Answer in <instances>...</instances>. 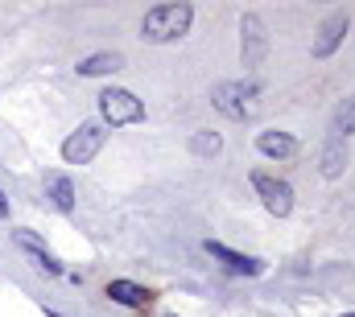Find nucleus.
I'll use <instances>...</instances> for the list:
<instances>
[{
	"instance_id": "f257e3e1",
	"label": "nucleus",
	"mask_w": 355,
	"mask_h": 317,
	"mask_svg": "<svg viewBox=\"0 0 355 317\" xmlns=\"http://www.w3.org/2000/svg\"><path fill=\"white\" fill-rule=\"evenodd\" d=\"M190 21H194V8L190 4H157V8L145 12L141 37L145 42H174V37H182L190 29Z\"/></svg>"
},
{
	"instance_id": "f03ea898",
	"label": "nucleus",
	"mask_w": 355,
	"mask_h": 317,
	"mask_svg": "<svg viewBox=\"0 0 355 317\" xmlns=\"http://www.w3.org/2000/svg\"><path fill=\"white\" fill-rule=\"evenodd\" d=\"M261 99V87L257 82H219L215 91H211V103L223 111V116H232V120H248V116H257V103Z\"/></svg>"
},
{
	"instance_id": "7ed1b4c3",
	"label": "nucleus",
	"mask_w": 355,
	"mask_h": 317,
	"mask_svg": "<svg viewBox=\"0 0 355 317\" xmlns=\"http://www.w3.org/2000/svg\"><path fill=\"white\" fill-rule=\"evenodd\" d=\"M99 111H103V120H107L112 128H120V124H137V120L145 116L141 99H137L132 91H120V87H107V91L99 95Z\"/></svg>"
},
{
	"instance_id": "20e7f679",
	"label": "nucleus",
	"mask_w": 355,
	"mask_h": 317,
	"mask_svg": "<svg viewBox=\"0 0 355 317\" xmlns=\"http://www.w3.org/2000/svg\"><path fill=\"white\" fill-rule=\"evenodd\" d=\"M240 50H244V66L248 71H261L265 66L268 33H265V21L257 12H244V21H240Z\"/></svg>"
},
{
	"instance_id": "39448f33",
	"label": "nucleus",
	"mask_w": 355,
	"mask_h": 317,
	"mask_svg": "<svg viewBox=\"0 0 355 317\" xmlns=\"http://www.w3.org/2000/svg\"><path fill=\"white\" fill-rule=\"evenodd\" d=\"M103 141H107L103 124H79V128L67 136V145H62V157L71 161V165H83V161H91L99 149H103Z\"/></svg>"
},
{
	"instance_id": "423d86ee",
	"label": "nucleus",
	"mask_w": 355,
	"mask_h": 317,
	"mask_svg": "<svg viewBox=\"0 0 355 317\" xmlns=\"http://www.w3.org/2000/svg\"><path fill=\"white\" fill-rule=\"evenodd\" d=\"M252 185H257V194H261V202H265L268 215L285 219V215L293 210V190H289V181H277V177H268V173H252Z\"/></svg>"
},
{
	"instance_id": "0eeeda50",
	"label": "nucleus",
	"mask_w": 355,
	"mask_h": 317,
	"mask_svg": "<svg viewBox=\"0 0 355 317\" xmlns=\"http://www.w3.org/2000/svg\"><path fill=\"white\" fill-rule=\"evenodd\" d=\"M343 37H347V12H331V17L322 21L318 37H314V58H331Z\"/></svg>"
},
{
	"instance_id": "6e6552de",
	"label": "nucleus",
	"mask_w": 355,
	"mask_h": 317,
	"mask_svg": "<svg viewBox=\"0 0 355 317\" xmlns=\"http://www.w3.org/2000/svg\"><path fill=\"white\" fill-rule=\"evenodd\" d=\"M207 251H211L227 272H240V276H261V272H265V264H261V260L240 255V251H232V247H223V243H211V239H207Z\"/></svg>"
},
{
	"instance_id": "1a4fd4ad",
	"label": "nucleus",
	"mask_w": 355,
	"mask_h": 317,
	"mask_svg": "<svg viewBox=\"0 0 355 317\" xmlns=\"http://www.w3.org/2000/svg\"><path fill=\"white\" fill-rule=\"evenodd\" d=\"M107 297H112L116 305H128V309H137V305L149 301V293H145L141 284H132V280H112V284H107Z\"/></svg>"
},
{
	"instance_id": "9d476101",
	"label": "nucleus",
	"mask_w": 355,
	"mask_h": 317,
	"mask_svg": "<svg viewBox=\"0 0 355 317\" xmlns=\"http://www.w3.org/2000/svg\"><path fill=\"white\" fill-rule=\"evenodd\" d=\"M124 66V58L120 54H91L79 62V75L83 79H95V75H112V71H120Z\"/></svg>"
},
{
	"instance_id": "9b49d317",
	"label": "nucleus",
	"mask_w": 355,
	"mask_h": 317,
	"mask_svg": "<svg viewBox=\"0 0 355 317\" xmlns=\"http://www.w3.org/2000/svg\"><path fill=\"white\" fill-rule=\"evenodd\" d=\"M257 149H261L265 157H289V153L297 149V141L285 136V132H261V136H257Z\"/></svg>"
},
{
	"instance_id": "f8f14e48",
	"label": "nucleus",
	"mask_w": 355,
	"mask_h": 317,
	"mask_svg": "<svg viewBox=\"0 0 355 317\" xmlns=\"http://www.w3.org/2000/svg\"><path fill=\"white\" fill-rule=\"evenodd\" d=\"M343 169H347V145H343L339 136H331L327 149H322V173H327V177H339Z\"/></svg>"
},
{
	"instance_id": "ddd939ff",
	"label": "nucleus",
	"mask_w": 355,
	"mask_h": 317,
	"mask_svg": "<svg viewBox=\"0 0 355 317\" xmlns=\"http://www.w3.org/2000/svg\"><path fill=\"white\" fill-rule=\"evenodd\" d=\"M12 239H17V243H21L25 251H33V260H37V268H46V272H54V276L62 272V268H58V260H54V255H50V251H46L42 243H37V239L29 235V231H17Z\"/></svg>"
},
{
	"instance_id": "4468645a",
	"label": "nucleus",
	"mask_w": 355,
	"mask_h": 317,
	"mask_svg": "<svg viewBox=\"0 0 355 317\" xmlns=\"http://www.w3.org/2000/svg\"><path fill=\"white\" fill-rule=\"evenodd\" d=\"M46 190H50V198H54L58 210H71V206H75V185H71V177L54 173V177H46Z\"/></svg>"
},
{
	"instance_id": "2eb2a0df",
	"label": "nucleus",
	"mask_w": 355,
	"mask_h": 317,
	"mask_svg": "<svg viewBox=\"0 0 355 317\" xmlns=\"http://www.w3.org/2000/svg\"><path fill=\"white\" fill-rule=\"evenodd\" d=\"M352 132H355V95L352 99H343L339 111H335V136L343 141V136H352Z\"/></svg>"
},
{
	"instance_id": "dca6fc26",
	"label": "nucleus",
	"mask_w": 355,
	"mask_h": 317,
	"mask_svg": "<svg viewBox=\"0 0 355 317\" xmlns=\"http://www.w3.org/2000/svg\"><path fill=\"white\" fill-rule=\"evenodd\" d=\"M190 153H194V157L219 153V136H215V132H194V136H190Z\"/></svg>"
},
{
	"instance_id": "f3484780",
	"label": "nucleus",
	"mask_w": 355,
	"mask_h": 317,
	"mask_svg": "<svg viewBox=\"0 0 355 317\" xmlns=\"http://www.w3.org/2000/svg\"><path fill=\"white\" fill-rule=\"evenodd\" d=\"M0 210H4V198H0Z\"/></svg>"
},
{
	"instance_id": "a211bd4d",
	"label": "nucleus",
	"mask_w": 355,
	"mask_h": 317,
	"mask_svg": "<svg viewBox=\"0 0 355 317\" xmlns=\"http://www.w3.org/2000/svg\"><path fill=\"white\" fill-rule=\"evenodd\" d=\"M50 317H58V314H50Z\"/></svg>"
},
{
	"instance_id": "6ab92c4d",
	"label": "nucleus",
	"mask_w": 355,
	"mask_h": 317,
	"mask_svg": "<svg viewBox=\"0 0 355 317\" xmlns=\"http://www.w3.org/2000/svg\"><path fill=\"white\" fill-rule=\"evenodd\" d=\"M347 317H355V314H347Z\"/></svg>"
}]
</instances>
